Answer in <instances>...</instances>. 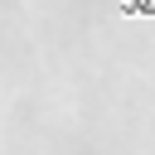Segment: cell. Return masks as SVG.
<instances>
[{"label":"cell","instance_id":"obj_1","mask_svg":"<svg viewBox=\"0 0 155 155\" xmlns=\"http://www.w3.org/2000/svg\"><path fill=\"white\" fill-rule=\"evenodd\" d=\"M116 10L126 19H140V15H155V0H116Z\"/></svg>","mask_w":155,"mask_h":155}]
</instances>
